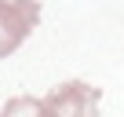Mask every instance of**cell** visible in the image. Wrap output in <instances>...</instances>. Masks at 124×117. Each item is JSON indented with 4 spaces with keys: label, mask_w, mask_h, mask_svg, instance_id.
I'll list each match as a JSON object with an SVG mask.
<instances>
[{
    "label": "cell",
    "mask_w": 124,
    "mask_h": 117,
    "mask_svg": "<svg viewBox=\"0 0 124 117\" xmlns=\"http://www.w3.org/2000/svg\"><path fill=\"white\" fill-rule=\"evenodd\" d=\"M99 88L84 84V81H66L58 84L51 95H44L55 110V117H95L99 113Z\"/></svg>",
    "instance_id": "7a4b0ae2"
},
{
    "label": "cell",
    "mask_w": 124,
    "mask_h": 117,
    "mask_svg": "<svg viewBox=\"0 0 124 117\" xmlns=\"http://www.w3.org/2000/svg\"><path fill=\"white\" fill-rule=\"evenodd\" d=\"M40 22L37 0H0V58H8Z\"/></svg>",
    "instance_id": "6da1fadb"
},
{
    "label": "cell",
    "mask_w": 124,
    "mask_h": 117,
    "mask_svg": "<svg viewBox=\"0 0 124 117\" xmlns=\"http://www.w3.org/2000/svg\"><path fill=\"white\" fill-rule=\"evenodd\" d=\"M0 117H55L51 102L47 99H29V95H18L4 106V113Z\"/></svg>",
    "instance_id": "3957f363"
}]
</instances>
